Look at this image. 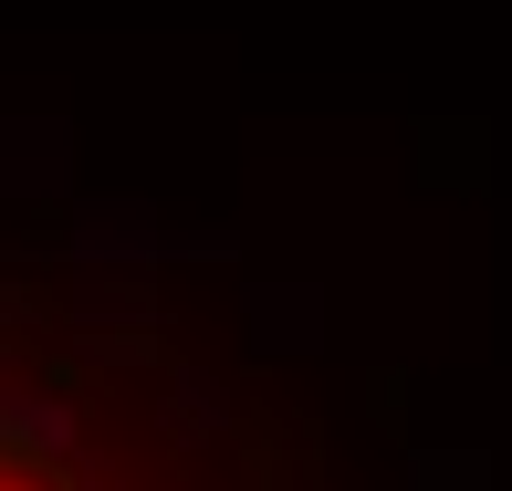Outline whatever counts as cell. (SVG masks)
I'll return each instance as SVG.
<instances>
[{
    "instance_id": "6da1fadb",
    "label": "cell",
    "mask_w": 512,
    "mask_h": 491,
    "mask_svg": "<svg viewBox=\"0 0 512 491\" xmlns=\"http://www.w3.org/2000/svg\"><path fill=\"white\" fill-rule=\"evenodd\" d=\"M0 491H199V481L178 471V460L95 429V418L63 408L53 387H11L0 377Z\"/></svg>"
}]
</instances>
